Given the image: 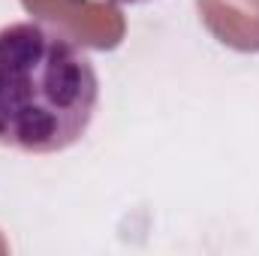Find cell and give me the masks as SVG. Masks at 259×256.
I'll list each match as a JSON object with an SVG mask.
<instances>
[{"instance_id":"6da1fadb","label":"cell","mask_w":259,"mask_h":256,"mask_svg":"<svg viewBox=\"0 0 259 256\" xmlns=\"http://www.w3.org/2000/svg\"><path fill=\"white\" fill-rule=\"evenodd\" d=\"M100 78L64 33L42 21L0 24V145L58 154L94 121Z\"/></svg>"},{"instance_id":"7a4b0ae2","label":"cell","mask_w":259,"mask_h":256,"mask_svg":"<svg viewBox=\"0 0 259 256\" xmlns=\"http://www.w3.org/2000/svg\"><path fill=\"white\" fill-rule=\"evenodd\" d=\"M21 6L81 49L112 52L127 33V18L115 0H21Z\"/></svg>"},{"instance_id":"3957f363","label":"cell","mask_w":259,"mask_h":256,"mask_svg":"<svg viewBox=\"0 0 259 256\" xmlns=\"http://www.w3.org/2000/svg\"><path fill=\"white\" fill-rule=\"evenodd\" d=\"M205 30L232 52H259V0H196Z\"/></svg>"},{"instance_id":"277c9868","label":"cell","mask_w":259,"mask_h":256,"mask_svg":"<svg viewBox=\"0 0 259 256\" xmlns=\"http://www.w3.org/2000/svg\"><path fill=\"white\" fill-rule=\"evenodd\" d=\"M9 253V244H6V238H3V232H0V256Z\"/></svg>"},{"instance_id":"5b68a950","label":"cell","mask_w":259,"mask_h":256,"mask_svg":"<svg viewBox=\"0 0 259 256\" xmlns=\"http://www.w3.org/2000/svg\"><path fill=\"white\" fill-rule=\"evenodd\" d=\"M115 3H145V0H115Z\"/></svg>"}]
</instances>
